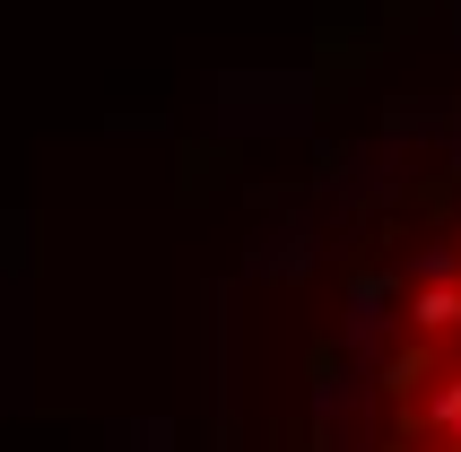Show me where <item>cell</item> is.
Here are the masks:
<instances>
[{
  "mask_svg": "<svg viewBox=\"0 0 461 452\" xmlns=\"http://www.w3.org/2000/svg\"><path fill=\"white\" fill-rule=\"evenodd\" d=\"M270 278L296 452H461V104L322 183Z\"/></svg>",
  "mask_w": 461,
  "mask_h": 452,
  "instance_id": "cell-1",
  "label": "cell"
}]
</instances>
